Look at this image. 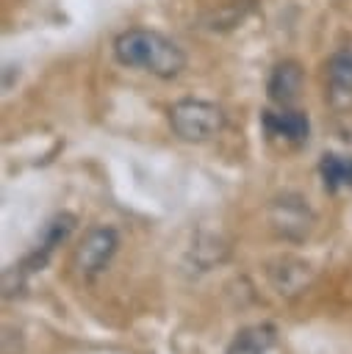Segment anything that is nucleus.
<instances>
[{
    "label": "nucleus",
    "instance_id": "1",
    "mask_svg": "<svg viewBox=\"0 0 352 354\" xmlns=\"http://www.w3.org/2000/svg\"><path fill=\"white\" fill-rule=\"evenodd\" d=\"M114 58L127 69H144L161 80H172L186 69V53L164 33L130 28L114 39Z\"/></svg>",
    "mask_w": 352,
    "mask_h": 354
},
{
    "label": "nucleus",
    "instance_id": "2",
    "mask_svg": "<svg viewBox=\"0 0 352 354\" xmlns=\"http://www.w3.org/2000/svg\"><path fill=\"white\" fill-rule=\"evenodd\" d=\"M169 127L180 141L202 144V141H211L213 136L222 133L225 111L216 102L186 97L169 108Z\"/></svg>",
    "mask_w": 352,
    "mask_h": 354
},
{
    "label": "nucleus",
    "instance_id": "3",
    "mask_svg": "<svg viewBox=\"0 0 352 354\" xmlns=\"http://www.w3.org/2000/svg\"><path fill=\"white\" fill-rule=\"evenodd\" d=\"M116 249H119V235H116L114 227H105V224L103 227H91L83 235V241L75 246L72 266H75L78 274L94 277V274H100L111 263Z\"/></svg>",
    "mask_w": 352,
    "mask_h": 354
},
{
    "label": "nucleus",
    "instance_id": "4",
    "mask_svg": "<svg viewBox=\"0 0 352 354\" xmlns=\"http://www.w3.org/2000/svg\"><path fill=\"white\" fill-rule=\"evenodd\" d=\"M269 218L274 224V230L288 238V241H305L316 224L313 210L308 207V202L297 194H283L272 202L269 207Z\"/></svg>",
    "mask_w": 352,
    "mask_h": 354
},
{
    "label": "nucleus",
    "instance_id": "5",
    "mask_svg": "<svg viewBox=\"0 0 352 354\" xmlns=\"http://www.w3.org/2000/svg\"><path fill=\"white\" fill-rule=\"evenodd\" d=\"M263 133L272 141H283V144H305L308 133H310V122L302 111L294 108H280V111H263L261 116Z\"/></svg>",
    "mask_w": 352,
    "mask_h": 354
},
{
    "label": "nucleus",
    "instance_id": "6",
    "mask_svg": "<svg viewBox=\"0 0 352 354\" xmlns=\"http://www.w3.org/2000/svg\"><path fill=\"white\" fill-rule=\"evenodd\" d=\"M75 224H78V218H75L72 213H58V216H53V218L47 221V227H44L42 243L22 260L19 271H42V268L47 266V257L53 254V249L69 238V232L75 230Z\"/></svg>",
    "mask_w": 352,
    "mask_h": 354
},
{
    "label": "nucleus",
    "instance_id": "7",
    "mask_svg": "<svg viewBox=\"0 0 352 354\" xmlns=\"http://www.w3.org/2000/svg\"><path fill=\"white\" fill-rule=\"evenodd\" d=\"M302 83H305V72L297 61H280L269 80H266V91H269V100L277 102L280 108H288L291 102L299 100V91H302Z\"/></svg>",
    "mask_w": 352,
    "mask_h": 354
},
{
    "label": "nucleus",
    "instance_id": "8",
    "mask_svg": "<svg viewBox=\"0 0 352 354\" xmlns=\"http://www.w3.org/2000/svg\"><path fill=\"white\" fill-rule=\"evenodd\" d=\"M327 91L335 105L352 100V53H335L327 61Z\"/></svg>",
    "mask_w": 352,
    "mask_h": 354
},
{
    "label": "nucleus",
    "instance_id": "9",
    "mask_svg": "<svg viewBox=\"0 0 352 354\" xmlns=\"http://www.w3.org/2000/svg\"><path fill=\"white\" fill-rule=\"evenodd\" d=\"M274 343H277L274 329H272L269 324H258V326L241 329V332L233 337V343L227 346L225 354H272Z\"/></svg>",
    "mask_w": 352,
    "mask_h": 354
},
{
    "label": "nucleus",
    "instance_id": "10",
    "mask_svg": "<svg viewBox=\"0 0 352 354\" xmlns=\"http://www.w3.org/2000/svg\"><path fill=\"white\" fill-rule=\"evenodd\" d=\"M319 177L330 194H335L341 188H352V155L324 152L319 160Z\"/></svg>",
    "mask_w": 352,
    "mask_h": 354
}]
</instances>
